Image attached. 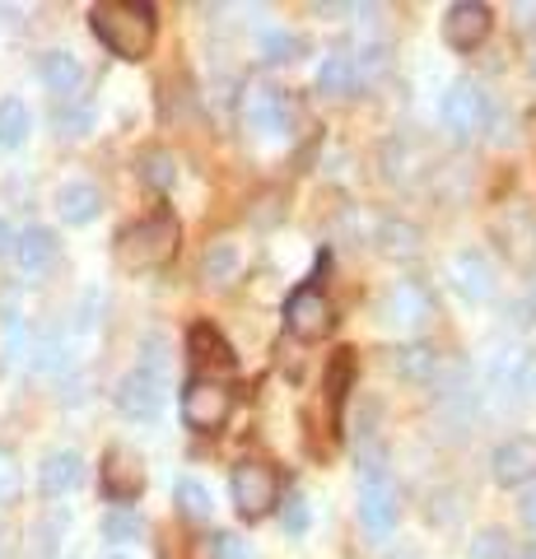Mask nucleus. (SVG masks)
Segmentation results:
<instances>
[{
  "mask_svg": "<svg viewBox=\"0 0 536 559\" xmlns=\"http://www.w3.org/2000/svg\"><path fill=\"white\" fill-rule=\"evenodd\" d=\"M90 28H94V38L108 51H117L122 61H145L154 47V33H159L154 10L135 5V0H98L90 10Z\"/></svg>",
  "mask_w": 536,
  "mask_h": 559,
  "instance_id": "1",
  "label": "nucleus"
},
{
  "mask_svg": "<svg viewBox=\"0 0 536 559\" xmlns=\"http://www.w3.org/2000/svg\"><path fill=\"white\" fill-rule=\"evenodd\" d=\"M178 257V219L159 210L150 219H135L131 229L117 234V266L122 271H159Z\"/></svg>",
  "mask_w": 536,
  "mask_h": 559,
  "instance_id": "2",
  "label": "nucleus"
},
{
  "mask_svg": "<svg viewBox=\"0 0 536 559\" xmlns=\"http://www.w3.org/2000/svg\"><path fill=\"white\" fill-rule=\"evenodd\" d=\"M490 94L480 90L476 80H457V84H448V94L439 103V117H443V131L453 135V140H476L480 131H490Z\"/></svg>",
  "mask_w": 536,
  "mask_h": 559,
  "instance_id": "3",
  "label": "nucleus"
},
{
  "mask_svg": "<svg viewBox=\"0 0 536 559\" xmlns=\"http://www.w3.org/2000/svg\"><path fill=\"white\" fill-rule=\"evenodd\" d=\"M234 415V392L224 388L219 378H192L182 392V425L196 433L219 429L224 419Z\"/></svg>",
  "mask_w": 536,
  "mask_h": 559,
  "instance_id": "4",
  "label": "nucleus"
},
{
  "mask_svg": "<svg viewBox=\"0 0 536 559\" xmlns=\"http://www.w3.org/2000/svg\"><path fill=\"white\" fill-rule=\"evenodd\" d=\"M229 495L238 503V513L257 522L271 513V503H281V480H275V471L266 462H238L229 476Z\"/></svg>",
  "mask_w": 536,
  "mask_h": 559,
  "instance_id": "5",
  "label": "nucleus"
},
{
  "mask_svg": "<svg viewBox=\"0 0 536 559\" xmlns=\"http://www.w3.org/2000/svg\"><path fill=\"white\" fill-rule=\"evenodd\" d=\"M164 401H168V388H164V369H131L122 382H117V411L135 425H150V419L164 415Z\"/></svg>",
  "mask_w": 536,
  "mask_h": 559,
  "instance_id": "6",
  "label": "nucleus"
},
{
  "mask_svg": "<svg viewBox=\"0 0 536 559\" xmlns=\"http://www.w3.org/2000/svg\"><path fill=\"white\" fill-rule=\"evenodd\" d=\"M378 318H383V326L415 331L434 318V299H429V289L415 285V280H396L383 299H378Z\"/></svg>",
  "mask_w": 536,
  "mask_h": 559,
  "instance_id": "7",
  "label": "nucleus"
},
{
  "mask_svg": "<svg viewBox=\"0 0 536 559\" xmlns=\"http://www.w3.org/2000/svg\"><path fill=\"white\" fill-rule=\"evenodd\" d=\"M332 299L318 289V285H303V289H294L289 299H285V326H289V336H299V341H318L332 331Z\"/></svg>",
  "mask_w": 536,
  "mask_h": 559,
  "instance_id": "8",
  "label": "nucleus"
},
{
  "mask_svg": "<svg viewBox=\"0 0 536 559\" xmlns=\"http://www.w3.org/2000/svg\"><path fill=\"white\" fill-rule=\"evenodd\" d=\"M490 28H495V14H490V5H480V0H457V5L443 14V43L453 51H476L490 38Z\"/></svg>",
  "mask_w": 536,
  "mask_h": 559,
  "instance_id": "9",
  "label": "nucleus"
},
{
  "mask_svg": "<svg viewBox=\"0 0 536 559\" xmlns=\"http://www.w3.org/2000/svg\"><path fill=\"white\" fill-rule=\"evenodd\" d=\"M243 117H248L252 131L285 135L289 121H294V103H289V94L271 90V84H257V90H248V98H243Z\"/></svg>",
  "mask_w": 536,
  "mask_h": 559,
  "instance_id": "10",
  "label": "nucleus"
},
{
  "mask_svg": "<svg viewBox=\"0 0 536 559\" xmlns=\"http://www.w3.org/2000/svg\"><path fill=\"white\" fill-rule=\"evenodd\" d=\"M490 471H495V480L504 489L532 485L536 480V439H527V433H513V439H504L495 448Z\"/></svg>",
  "mask_w": 536,
  "mask_h": 559,
  "instance_id": "11",
  "label": "nucleus"
},
{
  "mask_svg": "<svg viewBox=\"0 0 536 559\" xmlns=\"http://www.w3.org/2000/svg\"><path fill=\"white\" fill-rule=\"evenodd\" d=\"M359 522H365L369 536L396 532V485L388 476H369L359 485Z\"/></svg>",
  "mask_w": 536,
  "mask_h": 559,
  "instance_id": "12",
  "label": "nucleus"
},
{
  "mask_svg": "<svg viewBox=\"0 0 536 559\" xmlns=\"http://www.w3.org/2000/svg\"><path fill=\"white\" fill-rule=\"evenodd\" d=\"M103 489L117 503H131L145 489V466L131 448H108V457H103Z\"/></svg>",
  "mask_w": 536,
  "mask_h": 559,
  "instance_id": "13",
  "label": "nucleus"
},
{
  "mask_svg": "<svg viewBox=\"0 0 536 559\" xmlns=\"http://www.w3.org/2000/svg\"><path fill=\"white\" fill-rule=\"evenodd\" d=\"M187 355H192L196 369H211V373H234L238 369L234 345L224 341L211 322H196L192 331H187Z\"/></svg>",
  "mask_w": 536,
  "mask_h": 559,
  "instance_id": "14",
  "label": "nucleus"
},
{
  "mask_svg": "<svg viewBox=\"0 0 536 559\" xmlns=\"http://www.w3.org/2000/svg\"><path fill=\"white\" fill-rule=\"evenodd\" d=\"M84 480V457L75 448H57V452H47L43 466H38V489L47 499H61V495H71V489Z\"/></svg>",
  "mask_w": 536,
  "mask_h": 559,
  "instance_id": "15",
  "label": "nucleus"
},
{
  "mask_svg": "<svg viewBox=\"0 0 536 559\" xmlns=\"http://www.w3.org/2000/svg\"><path fill=\"white\" fill-rule=\"evenodd\" d=\"M448 275H453V285L472 304H480V299H490V294H495V271H490L486 252H476V248H462L453 257V266H448Z\"/></svg>",
  "mask_w": 536,
  "mask_h": 559,
  "instance_id": "16",
  "label": "nucleus"
},
{
  "mask_svg": "<svg viewBox=\"0 0 536 559\" xmlns=\"http://www.w3.org/2000/svg\"><path fill=\"white\" fill-rule=\"evenodd\" d=\"M495 229L504 238V252H513L517 261H527L536 252V215L527 205H509V215H499Z\"/></svg>",
  "mask_w": 536,
  "mask_h": 559,
  "instance_id": "17",
  "label": "nucleus"
},
{
  "mask_svg": "<svg viewBox=\"0 0 536 559\" xmlns=\"http://www.w3.org/2000/svg\"><path fill=\"white\" fill-rule=\"evenodd\" d=\"M201 275H205V285H219V289L234 285V280L243 275V248H238L234 238H215L201 257Z\"/></svg>",
  "mask_w": 536,
  "mask_h": 559,
  "instance_id": "18",
  "label": "nucleus"
},
{
  "mask_svg": "<svg viewBox=\"0 0 536 559\" xmlns=\"http://www.w3.org/2000/svg\"><path fill=\"white\" fill-rule=\"evenodd\" d=\"M388 369H392L396 378H406V382H434L439 355H434V345L410 341V345H396V349H392V355H388Z\"/></svg>",
  "mask_w": 536,
  "mask_h": 559,
  "instance_id": "19",
  "label": "nucleus"
},
{
  "mask_svg": "<svg viewBox=\"0 0 536 559\" xmlns=\"http://www.w3.org/2000/svg\"><path fill=\"white\" fill-rule=\"evenodd\" d=\"M98 210H103V191L94 182H65L57 191V215L65 224H90L98 219Z\"/></svg>",
  "mask_w": 536,
  "mask_h": 559,
  "instance_id": "20",
  "label": "nucleus"
},
{
  "mask_svg": "<svg viewBox=\"0 0 536 559\" xmlns=\"http://www.w3.org/2000/svg\"><path fill=\"white\" fill-rule=\"evenodd\" d=\"M38 75L47 84V94L65 98V94H75L84 84V66H80V57H71V51H47L43 66H38Z\"/></svg>",
  "mask_w": 536,
  "mask_h": 559,
  "instance_id": "21",
  "label": "nucleus"
},
{
  "mask_svg": "<svg viewBox=\"0 0 536 559\" xmlns=\"http://www.w3.org/2000/svg\"><path fill=\"white\" fill-rule=\"evenodd\" d=\"M51 257H57V234L43 229V224L14 234V261H20V271H43Z\"/></svg>",
  "mask_w": 536,
  "mask_h": 559,
  "instance_id": "22",
  "label": "nucleus"
},
{
  "mask_svg": "<svg viewBox=\"0 0 536 559\" xmlns=\"http://www.w3.org/2000/svg\"><path fill=\"white\" fill-rule=\"evenodd\" d=\"M313 84H318V94H326V98H345V94H350L355 84H359V75H355V57H341V51L322 57Z\"/></svg>",
  "mask_w": 536,
  "mask_h": 559,
  "instance_id": "23",
  "label": "nucleus"
},
{
  "mask_svg": "<svg viewBox=\"0 0 536 559\" xmlns=\"http://www.w3.org/2000/svg\"><path fill=\"white\" fill-rule=\"evenodd\" d=\"M28 127H33V117H28V103L24 98H0V150H20L24 140H28Z\"/></svg>",
  "mask_w": 536,
  "mask_h": 559,
  "instance_id": "24",
  "label": "nucleus"
},
{
  "mask_svg": "<svg viewBox=\"0 0 536 559\" xmlns=\"http://www.w3.org/2000/svg\"><path fill=\"white\" fill-rule=\"evenodd\" d=\"M378 242H383L388 257H415L420 252V229L410 219H383L378 224Z\"/></svg>",
  "mask_w": 536,
  "mask_h": 559,
  "instance_id": "25",
  "label": "nucleus"
},
{
  "mask_svg": "<svg viewBox=\"0 0 536 559\" xmlns=\"http://www.w3.org/2000/svg\"><path fill=\"white\" fill-rule=\"evenodd\" d=\"M141 536H145V518L135 509H112L103 518V540H112L117 550H127L131 540H141Z\"/></svg>",
  "mask_w": 536,
  "mask_h": 559,
  "instance_id": "26",
  "label": "nucleus"
},
{
  "mask_svg": "<svg viewBox=\"0 0 536 559\" xmlns=\"http://www.w3.org/2000/svg\"><path fill=\"white\" fill-rule=\"evenodd\" d=\"M172 499H178V509L187 518H196V522H205V518L215 513V495L201 480H192V476H182L178 485H172Z\"/></svg>",
  "mask_w": 536,
  "mask_h": 559,
  "instance_id": "27",
  "label": "nucleus"
},
{
  "mask_svg": "<svg viewBox=\"0 0 536 559\" xmlns=\"http://www.w3.org/2000/svg\"><path fill=\"white\" fill-rule=\"evenodd\" d=\"M299 51H303L299 33H289V28H266L262 33V61L266 66H289Z\"/></svg>",
  "mask_w": 536,
  "mask_h": 559,
  "instance_id": "28",
  "label": "nucleus"
},
{
  "mask_svg": "<svg viewBox=\"0 0 536 559\" xmlns=\"http://www.w3.org/2000/svg\"><path fill=\"white\" fill-rule=\"evenodd\" d=\"M141 182L168 191L172 182H178V159H172L168 150H150V154H141Z\"/></svg>",
  "mask_w": 536,
  "mask_h": 559,
  "instance_id": "29",
  "label": "nucleus"
},
{
  "mask_svg": "<svg viewBox=\"0 0 536 559\" xmlns=\"http://www.w3.org/2000/svg\"><path fill=\"white\" fill-rule=\"evenodd\" d=\"M205 559H257V550L248 546L243 536H234V532H219L205 540Z\"/></svg>",
  "mask_w": 536,
  "mask_h": 559,
  "instance_id": "30",
  "label": "nucleus"
},
{
  "mask_svg": "<svg viewBox=\"0 0 536 559\" xmlns=\"http://www.w3.org/2000/svg\"><path fill=\"white\" fill-rule=\"evenodd\" d=\"M350 373H355V364H350V349H341V359L332 364V373H326V401H332V411H341L345 392H350Z\"/></svg>",
  "mask_w": 536,
  "mask_h": 559,
  "instance_id": "31",
  "label": "nucleus"
},
{
  "mask_svg": "<svg viewBox=\"0 0 536 559\" xmlns=\"http://www.w3.org/2000/svg\"><path fill=\"white\" fill-rule=\"evenodd\" d=\"M472 559H509V532L486 527L472 536Z\"/></svg>",
  "mask_w": 536,
  "mask_h": 559,
  "instance_id": "32",
  "label": "nucleus"
},
{
  "mask_svg": "<svg viewBox=\"0 0 536 559\" xmlns=\"http://www.w3.org/2000/svg\"><path fill=\"white\" fill-rule=\"evenodd\" d=\"M281 527L289 536H303L308 532V499L294 489V495H285V509H281Z\"/></svg>",
  "mask_w": 536,
  "mask_h": 559,
  "instance_id": "33",
  "label": "nucleus"
},
{
  "mask_svg": "<svg viewBox=\"0 0 536 559\" xmlns=\"http://www.w3.org/2000/svg\"><path fill=\"white\" fill-rule=\"evenodd\" d=\"M0 341H5V359H20L24 355V322L14 318V312L0 318Z\"/></svg>",
  "mask_w": 536,
  "mask_h": 559,
  "instance_id": "34",
  "label": "nucleus"
},
{
  "mask_svg": "<svg viewBox=\"0 0 536 559\" xmlns=\"http://www.w3.org/2000/svg\"><path fill=\"white\" fill-rule=\"evenodd\" d=\"M20 495V462H14L10 448H0V499Z\"/></svg>",
  "mask_w": 536,
  "mask_h": 559,
  "instance_id": "35",
  "label": "nucleus"
},
{
  "mask_svg": "<svg viewBox=\"0 0 536 559\" xmlns=\"http://www.w3.org/2000/svg\"><path fill=\"white\" fill-rule=\"evenodd\" d=\"M90 127H94V112H90V108L57 112V131H61V135H90Z\"/></svg>",
  "mask_w": 536,
  "mask_h": 559,
  "instance_id": "36",
  "label": "nucleus"
},
{
  "mask_svg": "<svg viewBox=\"0 0 536 559\" xmlns=\"http://www.w3.org/2000/svg\"><path fill=\"white\" fill-rule=\"evenodd\" d=\"M517 518H523L527 527L536 532V485H527V489H523V499H517Z\"/></svg>",
  "mask_w": 536,
  "mask_h": 559,
  "instance_id": "37",
  "label": "nucleus"
},
{
  "mask_svg": "<svg viewBox=\"0 0 536 559\" xmlns=\"http://www.w3.org/2000/svg\"><path fill=\"white\" fill-rule=\"evenodd\" d=\"M5 252H14V229L0 219V257H5Z\"/></svg>",
  "mask_w": 536,
  "mask_h": 559,
  "instance_id": "38",
  "label": "nucleus"
},
{
  "mask_svg": "<svg viewBox=\"0 0 536 559\" xmlns=\"http://www.w3.org/2000/svg\"><path fill=\"white\" fill-rule=\"evenodd\" d=\"M103 559H135V555H131V550H108Z\"/></svg>",
  "mask_w": 536,
  "mask_h": 559,
  "instance_id": "39",
  "label": "nucleus"
},
{
  "mask_svg": "<svg viewBox=\"0 0 536 559\" xmlns=\"http://www.w3.org/2000/svg\"><path fill=\"white\" fill-rule=\"evenodd\" d=\"M523 559H536V540H532V546H527V550H523Z\"/></svg>",
  "mask_w": 536,
  "mask_h": 559,
  "instance_id": "40",
  "label": "nucleus"
},
{
  "mask_svg": "<svg viewBox=\"0 0 536 559\" xmlns=\"http://www.w3.org/2000/svg\"><path fill=\"white\" fill-rule=\"evenodd\" d=\"M527 70H532V80H536V51H532V61H527Z\"/></svg>",
  "mask_w": 536,
  "mask_h": 559,
  "instance_id": "41",
  "label": "nucleus"
},
{
  "mask_svg": "<svg viewBox=\"0 0 536 559\" xmlns=\"http://www.w3.org/2000/svg\"><path fill=\"white\" fill-rule=\"evenodd\" d=\"M0 555H5V527H0Z\"/></svg>",
  "mask_w": 536,
  "mask_h": 559,
  "instance_id": "42",
  "label": "nucleus"
}]
</instances>
